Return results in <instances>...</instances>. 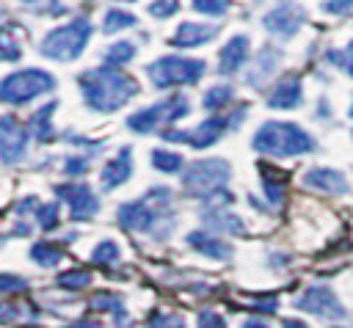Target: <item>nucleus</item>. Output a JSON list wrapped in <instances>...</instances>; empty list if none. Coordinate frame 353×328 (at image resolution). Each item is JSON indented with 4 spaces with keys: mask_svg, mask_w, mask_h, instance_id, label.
<instances>
[{
    "mask_svg": "<svg viewBox=\"0 0 353 328\" xmlns=\"http://www.w3.org/2000/svg\"><path fill=\"white\" fill-rule=\"evenodd\" d=\"M116 3H135V0H116Z\"/></svg>",
    "mask_w": 353,
    "mask_h": 328,
    "instance_id": "a18cd8bd",
    "label": "nucleus"
},
{
    "mask_svg": "<svg viewBox=\"0 0 353 328\" xmlns=\"http://www.w3.org/2000/svg\"><path fill=\"white\" fill-rule=\"evenodd\" d=\"M350 116H353V105H350Z\"/></svg>",
    "mask_w": 353,
    "mask_h": 328,
    "instance_id": "de8ad7c7",
    "label": "nucleus"
},
{
    "mask_svg": "<svg viewBox=\"0 0 353 328\" xmlns=\"http://www.w3.org/2000/svg\"><path fill=\"white\" fill-rule=\"evenodd\" d=\"M28 135L30 130H25L14 116H0V163L22 160L28 149Z\"/></svg>",
    "mask_w": 353,
    "mask_h": 328,
    "instance_id": "ddd939ff",
    "label": "nucleus"
},
{
    "mask_svg": "<svg viewBox=\"0 0 353 328\" xmlns=\"http://www.w3.org/2000/svg\"><path fill=\"white\" fill-rule=\"evenodd\" d=\"M55 193H58L61 201H66L72 221H85V218H94V215L99 212V201H97L94 190H91L85 182L55 185Z\"/></svg>",
    "mask_w": 353,
    "mask_h": 328,
    "instance_id": "1a4fd4ad",
    "label": "nucleus"
},
{
    "mask_svg": "<svg viewBox=\"0 0 353 328\" xmlns=\"http://www.w3.org/2000/svg\"><path fill=\"white\" fill-rule=\"evenodd\" d=\"M232 99H234L232 85H212V88L204 94L201 105H204L207 110H221V107H223V105H229Z\"/></svg>",
    "mask_w": 353,
    "mask_h": 328,
    "instance_id": "c756f323",
    "label": "nucleus"
},
{
    "mask_svg": "<svg viewBox=\"0 0 353 328\" xmlns=\"http://www.w3.org/2000/svg\"><path fill=\"white\" fill-rule=\"evenodd\" d=\"M61 256H63V251L58 248V243H36L30 248V259L39 262L41 267H55L61 262Z\"/></svg>",
    "mask_w": 353,
    "mask_h": 328,
    "instance_id": "a878e982",
    "label": "nucleus"
},
{
    "mask_svg": "<svg viewBox=\"0 0 353 328\" xmlns=\"http://www.w3.org/2000/svg\"><path fill=\"white\" fill-rule=\"evenodd\" d=\"M248 44H251L248 36H243V33L232 36V39L221 47V52H218V72H221V74H234L237 69H243V63H245L248 55H251Z\"/></svg>",
    "mask_w": 353,
    "mask_h": 328,
    "instance_id": "4468645a",
    "label": "nucleus"
},
{
    "mask_svg": "<svg viewBox=\"0 0 353 328\" xmlns=\"http://www.w3.org/2000/svg\"><path fill=\"white\" fill-rule=\"evenodd\" d=\"M77 83H80L85 105L97 113H113V110L124 107L138 94V83L110 63L83 72L77 77Z\"/></svg>",
    "mask_w": 353,
    "mask_h": 328,
    "instance_id": "f257e3e1",
    "label": "nucleus"
},
{
    "mask_svg": "<svg viewBox=\"0 0 353 328\" xmlns=\"http://www.w3.org/2000/svg\"><path fill=\"white\" fill-rule=\"evenodd\" d=\"M22 289H28V281L22 276L0 273V295H11V292H22Z\"/></svg>",
    "mask_w": 353,
    "mask_h": 328,
    "instance_id": "c9c22d12",
    "label": "nucleus"
},
{
    "mask_svg": "<svg viewBox=\"0 0 353 328\" xmlns=\"http://www.w3.org/2000/svg\"><path fill=\"white\" fill-rule=\"evenodd\" d=\"M22 317V306L19 303H0V325H8L14 320Z\"/></svg>",
    "mask_w": 353,
    "mask_h": 328,
    "instance_id": "a19ab883",
    "label": "nucleus"
},
{
    "mask_svg": "<svg viewBox=\"0 0 353 328\" xmlns=\"http://www.w3.org/2000/svg\"><path fill=\"white\" fill-rule=\"evenodd\" d=\"M25 3H30V6H33V3H39V0H25Z\"/></svg>",
    "mask_w": 353,
    "mask_h": 328,
    "instance_id": "49530a36",
    "label": "nucleus"
},
{
    "mask_svg": "<svg viewBox=\"0 0 353 328\" xmlns=\"http://www.w3.org/2000/svg\"><path fill=\"white\" fill-rule=\"evenodd\" d=\"M179 11V0H154L149 3V14L157 17V19H168Z\"/></svg>",
    "mask_w": 353,
    "mask_h": 328,
    "instance_id": "e433bc0d",
    "label": "nucleus"
},
{
    "mask_svg": "<svg viewBox=\"0 0 353 328\" xmlns=\"http://www.w3.org/2000/svg\"><path fill=\"white\" fill-rule=\"evenodd\" d=\"M196 328H226V322H223V317H221L218 311L204 309V311H199V317H196Z\"/></svg>",
    "mask_w": 353,
    "mask_h": 328,
    "instance_id": "58836bf2",
    "label": "nucleus"
},
{
    "mask_svg": "<svg viewBox=\"0 0 353 328\" xmlns=\"http://www.w3.org/2000/svg\"><path fill=\"white\" fill-rule=\"evenodd\" d=\"M121 259V251H119V245L113 243V240H102L94 251H91V262L94 265H116Z\"/></svg>",
    "mask_w": 353,
    "mask_h": 328,
    "instance_id": "7c9ffc66",
    "label": "nucleus"
},
{
    "mask_svg": "<svg viewBox=\"0 0 353 328\" xmlns=\"http://www.w3.org/2000/svg\"><path fill=\"white\" fill-rule=\"evenodd\" d=\"M91 33H94L91 19H88V17H74V19H69L66 25L52 28V30L41 39L39 52H41L44 58H50V61H63V63H66V61H74V58L83 55V50H85V44H88V39H91Z\"/></svg>",
    "mask_w": 353,
    "mask_h": 328,
    "instance_id": "7ed1b4c3",
    "label": "nucleus"
},
{
    "mask_svg": "<svg viewBox=\"0 0 353 328\" xmlns=\"http://www.w3.org/2000/svg\"><path fill=\"white\" fill-rule=\"evenodd\" d=\"M188 113H190V102H188L182 94H174V96L160 99L157 105H149V107L132 113V116L127 119V127H130L132 132L149 135V132H154V130L163 127V124H171V121H176V119H185Z\"/></svg>",
    "mask_w": 353,
    "mask_h": 328,
    "instance_id": "0eeeda50",
    "label": "nucleus"
},
{
    "mask_svg": "<svg viewBox=\"0 0 353 328\" xmlns=\"http://www.w3.org/2000/svg\"><path fill=\"white\" fill-rule=\"evenodd\" d=\"M160 209H168V207H152L149 198H138V201L121 204L116 218L127 232H152L160 223Z\"/></svg>",
    "mask_w": 353,
    "mask_h": 328,
    "instance_id": "9b49d317",
    "label": "nucleus"
},
{
    "mask_svg": "<svg viewBox=\"0 0 353 328\" xmlns=\"http://www.w3.org/2000/svg\"><path fill=\"white\" fill-rule=\"evenodd\" d=\"M91 278H94V273L88 270V267H72V270H66V273H58V287L61 289H69V292H77V289H85L88 284H91Z\"/></svg>",
    "mask_w": 353,
    "mask_h": 328,
    "instance_id": "393cba45",
    "label": "nucleus"
},
{
    "mask_svg": "<svg viewBox=\"0 0 353 328\" xmlns=\"http://www.w3.org/2000/svg\"><path fill=\"white\" fill-rule=\"evenodd\" d=\"M188 245H193L199 254L210 256V259H229L232 256V245H226L223 240L207 234V232H190L188 234Z\"/></svg>",
    "mask_w": 353,
    "mask_h": 328,
    "instance_id": "aec40b11",
    "label": "nucleus"
},
{
    "mask_svg": "<svg viewBox=\"0 0 353 328\" xmlns=\"http://www.w3.org/2000/svg\"><path fill=\"white\" fill-rule=\"evenodd\" d=\"M130 154H132V149L130 146H121L119 154L102 168L99 179H102V187L105 190H116L119 185H124L130 179V174H132V157Z\"/></svg>",
    "mask_w": 353,
    "mask_h": 328,
    "instance_id": "f3484780",
    "label": "nucleus"
},
{
    "mask_svg": "<svg viewBox=\"0 0 353 328\" xmlns=\"http://www.w3.org/2000/svg\"><path fill=\"white\" fill-rule=\"evenodd\" d=\"M243 328H268V325H265L262 320H245V322H243Z\"/></svg>",
    "mask_w": 353,
    "mask_h": 328,
    "instance_id": "c03bdc74",
    "label": "nucleus"
},
{
    "mask_svg": "<svg viewBox=\"0 0 353 328\" xmlns=\"http://www.w3.org/2000/svg\"><path fill=\"white\" fill-rule=\"evenodd\" d=\"M281 328H309L306 322H301V320H284V325Z\"/></svg>",
    "mask_w": 353,
    "mask_h": 328,
    "instance_id": "37998d69",
    "label": "nucleus"
},
{
    "mask_svg": "<svg viewBox=\"0 0 353 328\" xmlns=\"http://www.w3.org/2000/svg\"><path fill=\"white\" fill-rule=\"evenodd\" d=\"M251 146L268 157H295V154L312 152L314 141L306 130H301L292 121H265L256 130Z\"/></svg>",
    "mask_w": 353,
    "mask_h": 328,
    "instance_id": "f03ea898",
    "label": "nucleus"
},
{
    "mask_svg": "<svg viewBox=\"0 0 353 328\" xmlns=\"http://www.w3.org/2000/svg\"><path fill=\"white\" fill-rule=\"evenodd\" d=\"M245 119V105L243 107H237L234 110V116H210L207 121H201L196 130H190V132H185V130H165L163 132V138L165 141H182V143H190V146H196V149H204V146H212L229 127H237L240 121Z\"/></svg>",
    "mask_w": 353,
    "mask_h": 328,
    "instance_id": "6e6552de",
    "label": "nucleus"
},
{
    "mask_svg": "<svg viewBox=\"0 0 353 328\" xmlns=\"http://www.w3.org/2000/svg\"><path fill=\"white\" fill-rule=\"evenodd\" d=\"M259 171H262V187H265L270 204H273V207H281V204H284V193H287V179H284V174H281V171H273L270 165H259Z\"/></svg>",
    "mask_w": 353,
    "mask_h": 328,
    "instance_id": "4be33fe9",
    "label": "nucleus"
},
{
    "mask_svg": "<svg viewBox=\"0 0 353 328\" xmlns=\"http://www.w3.org/2000/svg\"><path fill=\"white\" fill-rule=\"evenodd\" d=\"M303 22H306V11H303L301 6H295V3H290V0L279 3L276 8H270V11L262 17L265 30H268V33H276V36H281V39L295 36Z\"/></svg>",
    "mask_w": 353,
    "mask_h": 328,
    "instance_id": "9d476101",
    "label": "nucleus"
},
{
    "mask_svg": "<svg viewBox=\"0 0 353 328\" xmlns=\"http://www.w3.org/2000/svg\"><path fill=\"white\" fill-rule=\"evenodd\" d=\"M331 61H336L342 69H347V74L353 77V41L345 47V52H328Z\"/></svg>",
    "mask_w": 353,
    "mask_h": 328,
    "instance_id": "ea45409f",
    "label": "nucleus"
},
{
    "mask_svg": "<svg viewBox=\"0 0 353 328\" xmlns=\"http://www.w3.org/2000/svg\"><path fill=\"white\" fill-rule=\"evenodd\" d=\"M36 221H39V226H41L44 232H52V229L61 223V218H58V204H39V207H36Z\"/></svg>",
    "mask_w": 353,
    "mask_h": 328,
    "instance_id": "72a5a7b5",
    "label": "nucleus"
},
{
    "mask_svg": "<svg viewBox=\"0 0 353 328\" xmlns=\"http://www.w3.org/2000/svg\"><path fill=\"white\" fill-rule=\"evenodd\" d=\"M232 176V165L221 157H207V160H196L185 168L182 174V187L190 196L199 198H215V196H229L223 187Z\"/></svg>",
    "mask_w": 353,
    "mask_h": 328,
    "instance_id": "20e7f679",
    "label": "nucleus"
},
{
    "mask_svg": "<svg viewBox=\"0 0 353 328\" xmlns=\"http://www.w3.org/2000/svg\"><path fill=\"white\" fill-rule=\"evenodd\" d=\"M204 223L210 229H223V232H232V234H243L245 232V226H243V221L237 215L221 212V209H207L204 212Z\"/></svg>",
    "mask_w": 353,
    "mask_h": 328,
    "instance_id": "b1692460",
    "label": "nucleus"
},
{
    "mask_svg": "<svg viewBox=\"0 0 353 328\" xmlns=\"http://www.w3.org/2000/svg\"><path fill=\"white\" fill-rule=\"evenodd\" d=\"M55 107H58L55 102H47L44 107H39V110L30 116L28 130H30L33 138H39V141H52V135H55V130H52V110H55Z\"/></svg>",
    "mask_w": 353,
    "mask_h": 328,
    "instance_id": "5701e85b",
    "label": "nucleus"
},
{
    "mask_svg": "<svg viewBox=\"0 0 353 328\" xmlns=\"http://www.w3.org/2000/svg\"><path fill=\"white\" fill-rule=\"evenodd\" d=\"M146 328H185V320L182 314H168V311H157V314H149L146 320Z\"/></svg>",
    "mask_w": 353,
    "mask_h": 328,
    "instance_id": "f704fd0d",
    "label": "nucleus"
},
{
    "mask_svg": "<svg viewBox=\"0 0 353 328\" xmlns=\"http://www.w3.org/2000/svg\"><path fill=\"white\" fill-rule=\"evenodd\" d=\"M303 185L312 190H320V193H347L350 190L345 176L334 168H309L303 174Z\"/></svg>",
    "mask_w": 353,
    "mask_h": 328,
    "instance_id": "a211bd4d",
    "label": "nucleus"
},
{
    "mask_svg": "<svg viewBox=\"0 0 353 328\" xmlns=\"http://www.w3.org/2000/svg\"><path fill=\"white\" fill-rule=\"evenodd\" d=\"M88 165H91V157H88V154H72V157H66L63 171H66L69 176H80V174L88 171Z\"/></svg>",
    "mask_w": 353,
    "mask_h": 328,
    "instance_id": "4c0bfd02",
    "label": "nucleus"
},
{
    "mask_svg": "<svg viewBox=\"0 0 353 328\" xmlns=\"http://www.w3.org/2000/svg\"><path fill=\"white\" fill-rule=\"evenodd\" d=\"M132 25H138V17H135V14H130V11H121V8H110V11L105 14L102 30H105V33H119V30H124V28H132Z\"/></svg>",
    "mask_w": 353,
    "mask_h": 328,
    "instance_id": "bb28decb",
    "label": "nucleus"
},
{
    "mask_svg": "<svg viewBox=\"0 0 353 328\" xmlns=\"http://www.w3.org/2000/svg\"><path fill=\"white\" fill-rule=\"evenodd\" d=\"M193 11L207 14V17H223L232 8V0H190Z\"/></svg>",
    "mask_w": 353,
    "mask_h": 328,
    "instance_id": "473e14b6",
    "label": "nucleus"
},
{
    "mask_svg": "<svg viewBox=\"0 0 353 328\" xmlns=\"http://www.w3.org/2000/svg\"><path fill=\"white\" fill-rule=\"evenodd\" d=\"M135 52H138V50H135L132 41H116V44H110V47L105 50V61H108L110 66H121V63L132 61Z\"/></svg>",
    "mask_w": 353,
    "mask_h": 328,
    "instance_id": "c85d7f7f",
    "label": "nucleus"
},
{
    "mask_svg": "<svg viewBox=\"0 0 353 328\" xmlns=\"http://www.w3.org/2000/svg\"><path fill=\"white\" fill-rule=\"evenodd\" d=\"M207 63L199 58L182 55H163L146 66V74L154 88H174V85H193L204 77Z\"/></svg>",
    "mask_w": 353,
    "mask_h": 328,
    "instance_id": "39448f33",
    "label": "nucleus"
},
{
    "mask_svg": "<svg viewBox=\"0 0 353 328\" xmlns=\"http://www.w3.org/2000/svg\"><path fill=\"white\" fill-rule=\"evenodd\" d=\"M55 88V77L44 69H19L0 80V102L6 105H28L30 99L50 94Z\"/></svg>",
    "mask_w": 353,
    "mask_h": 328,
    "instance_id": "423d86ee",
    "label": "nucleus"
},
{
    "mask_svg": "<svg viewBox=\"0 0 353 328\" xmlns=\"http://www.w3.org/2000/svg\"><path fill=\"white\" fill-rule=\"evenodd\" d=\"M152 168H157L163 174H176L182 168V154L168 152V149H154L152 152Z\"/></svg>",
    "mask_w": 353,
    "mask_h": 328,
    "instance_id": "cd10ccee",
    "label": "nucleus"
},
{
    "mask_svg": "<svg viewBox=\"0 0 353 328\" xmlns=\"http://www.w3.org/2000/svg\"><path fill=\"white\" fill-rule=\"evenodd\" d=\"M323 11L325 14H350L353 11V0H325Z\"/></svg>",
    "mask_w": 353,
    "mask_h": 328,
    "instance_id": "79ce46f5",
    "label": "nucleus"
},
{
    "mask_svg": "<svg viewBox=\"0 0 353 328\" xmlns=\"http://www.w3.org/2000/svg\"><path fill=\"white\" fill-rule=\"evenodd\" d=\"M22 55V47L17 36L8 28H0V61H17Z\"/></svg>",
    "mask_w": 353,
    "mask_h": 328,
    "instance_id": "2f4dec72",
    "label": "nucleus"
},
{
    "mask_svg": "<svg viewBox=\"0 0 353 328\" xmlns=\"http://www.w3.org/2000/svg\"><path fill=\"white\" fill-rule=\"evenodd\" d=\"M88 309H91V311H110L113 320H116V328H132V322L127 320L121 295H116V292H110V289L91 295V298H88Z\"/></svg>",
    "mask_w": 353,
    "mask_h": 328,
    "instance_id": "6ab92c4d",
    "label": "nucleus"
},
{
    "mask_svg": "<svg viewBox=\"0 0 353 328\" xmlns=\"http://www.w3.org/2000/svg\"><path fill=\"white\" fill-rule=\"evenodd\" d=\"M218 36V25H204V22H182L174 36L171 44L179 50H190V47H201L207 41H212Z\"/></svg>",
    "mask_w": 353,
    "mask_h": 328,
    "instance_id": "2eb2a0df",
    "label": "nucleus"
},
{
    "mask_svg": "<svg viewBox=\"0 0 353 328\" xmlns=\"http://www.w3.org/2000/svg\"><path fill=\"white\" fill-rule=\"evenodd\" d=\"M295 306L303 311H312L317 317H325V320H342L345 317V306L336 300V295L328 287H309L295 300Z\"/></svg>",
    "mask_w": 353,
    "mask_h": 328,
    "instance_id": "f8f14e48",
    "label": "nucleus"
},
{
    "mask_svg": "<svg viewBox=\"0 0 353 328\" xmlns=\"http://www.w3.org/2000/svg\"><path fill=\"white\" fill-rule=\"evenodd\" d=\"M303 102V88H301V80L295 74H287L281 77L270 94H268V105L270 107H279V110H290V107H298Z\"/></svg>",
    "mask_w": 353,
    "mask_h": 328,
    "instance_id": "dca6fc26",
    "label": "nucleus"
},
{
    "mask_svg": "<svg viewBox=\"0 0 353 328\" xmlns=\"http://www.w3.org/2000/svg\"><path fill=\"white\" fill-rule=\"evenodd\" d=\"M279 58H281V52H276V50H270V47H265L259 55H256V61H254V69L248 72V83L251 85H262L270 74H273V69H276V63H279Z\"/></svg>",
    "mask_w": 353,
    "mask_h": 328,
    "instance_id": "412c9836",
    "label": "nucleus"
}]
</instances>
